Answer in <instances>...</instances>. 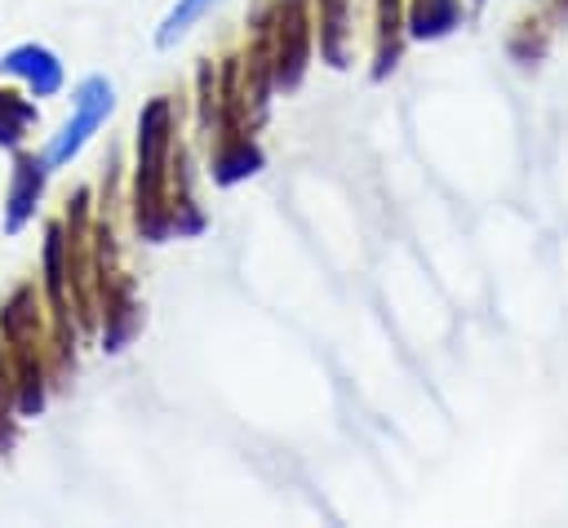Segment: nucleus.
<instances>
[{
    "label": "nucleus",
    "instance_id": "2",
    "mask_svg": "<svg viewBox=\"0 0 568 528\" xmlns=\"http://www.w3.org/2000/svg\"><path fill=\"white\" fill-rule=\"evenodd\" d=\"M4 67L31 75L40 93H53V89H58V62H53L44 49H31V44H27V49H13V53L4 58Z\"/></svg>",
    "mask_w": 568,
    "mask_h": 528
},
{
    "label": "nucleus",
    "instance_id": "1",
    "mask_svg": "<svg viewBox=\"0 0 568 528\" xmlns=\"http://www.w3.org/2000/svg\"><path fill=\"white\" fill-rule=\"evenodd\" d=\"M111 111V84L106 80H89L84 89H80V98H75V120L62 129V138L53 142V151H49V160L53 164H62L67 155H75L80 146H84V138L98 129V120Z\"/></svg>",
    "mask_w": 568,
    "mask_h": 528
},
{
    "label": "nucleus",
    "instance_id": "3",
    "mask_svg": "<svg viewBox=\"0 0 568 528\" xmlns=\"http://www.w3.org/2000/svg\"><path fill=\"white\" fill-rule=\"evenodd\" d=\"M204 9H209V0H182V4L169 13V22H164L160 44H173V35H178V31H186V22H191L195 13H204Z\"/></svg>",
    "mask_w": 568,
    "mask_h": 528
}]
</instances>
